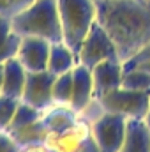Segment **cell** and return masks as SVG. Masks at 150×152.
<instances>
[{
  "label": "cell",
  "instance_id": "cell-24",
  "mask_svg": "<svg viewBox=\"0 0 150 152\" xmlns=\"http://www.w3.org/2000/svg\"><path fill=\"white\" fill-rule=\"evenodd\" d=\"M145 60H150V41L131 58V60H127L125 64H124V67L127 69V67H134V66H138L140 62H145Z\"/></svg>",
  "mask_w": 150,
  "mask_h": 152
},
{
  "label": "cell",
  "instance_id": "cell-3",
  "mask_svg": "<svg viewBox=\"0 0 150 152\" xmlns=\"http://www.w3.org/2000/svg\"><path fill=\"white\" fill-rule=\"evenodd\" d=\"M62 25V41L78 55L83 39L97 20L95 0H57Z\"/></svg>",
  "mask_w": 150,
  "mask_h": 152
},
{
  "label": "cell",
  "instance_id": "cell-6",
  "mask_svg": "<svg viewBox=\"0 0 150 152\" xmlns=\"http://www.w3.org/2000/svg\"><path fill=\"white\" fill-rule=\"evenodd\" d=\"M44 145L51 152H101L94 140L90 122L83 118L62 133H50Z\"/></svg>",
  "mask_w": 150,
  "mask_h": 152
},
{
  "label": "cell",
  "instance_id": "cell-10",
  "mask_svg": "<svg viewBox=\"0 0 150 152\" xmlns=\"http://www.w3.org/2000/svg\"><path fill=\"white\" fill-rule=\"evenodd\" d=\"M94 103H95V96H94L92 69L78 62L73 67V97L69 106L76 113L81 115Z\"/></svg>",
  "mask_w": 150,
  "mask_h": 152
},
{
  "label": "cell",
  "instance_id": "cell-1",
  "mask_svg": "<svg viewBox=\"0 0 150 152\" xmlns=\"http://www.w3.org/2000/svg\"><path fill=\"white\" fill-rule=\"evenodd\" d=\"M95 9L97 21L117 44L122 64L150 41V7L141 0H95Z\"/></svg>",
  "mask_w": 150,
  "mask_h": 152
},
{
  "label": "cell",
  "instance_id": "cell-4",
  "mask_svg": "<svg viewBox=\"0 0 150 152\" xmlns=\"http://www.w3.org/2000/svg\"><path fill=\"white\" fill-rule=\"evenodd\" d=\"M103 112L118 113L125 118H145L150 110V94L118 87L97 99Z\"/></svg>",
  "mask_w": 150,
  "mask_h": 152
},
{
  "label": "cell",
  "instance_id": "cell-29",
  "mask_svg": "<svg viewBox=\"0 0 150 152\" xmlns=\"http://www.w3.org/2000/svg\"><path fill=\"white\" fill-rule=\"evenodd\" d=\"M141 2H143V4H147V5L150 7V0H141Z\"/></svg>",
  "mask_w": 150,
  "mask_h": 152
},
{
  "label": "cell",
  "instance_id": "cell-25",
  "mask_svg": "<svg viewBox=\"0 0 150 152\" xmlns=\"http://www.w3.org/2000/svg\"><path fill=\"white\" fill-rule=\"evenodd\" d=\"M21 152H51L44 143L39 145H28V147H21Z\"/></svg>",
  "mask_w": 150,
  "mask_h": 152
},
{
  "label": "cell",
  "instance_id": "cell-7",
  "mask_svg": "<svg viewBox=\"0 0 150 152\" xmlns=\"http://www.w3.org/2000/svg\"><path fill=\"white\" fill-rule=\"evenodd\" d=\"M92 134L101 152H120L125 131H127V118L118 113L103 112L92 122Z\"/></svg>",
  "mask_w": 150,
  "mask_h": 152
},
{
  "label": "cell",
  "instance_id": "cell-23",
  "mask_svg": "<svg viewBox=\"0 0 150 152\" xmlns=\"http://www.w3.org/2000/svg\"><path fill=\"white\" fill-rule=\"evenodd\" d=\"M0 152H21V147L7 131H0Z\"/></svg>",
  "mask_w": 150,
  "mask_h": 152
},
{
  "label": "cell",
  "instance_id": "cell-17",
  "mask_svg": "<svg viewBox=\"0 0 150 152\" xmlns=\"http://www.w3.org/2000/svg\"><path fill=\"white\" fill-rule=\"evenodd\" d=\"M20 39L21 37L11 28V20L0 14V66L7 58L16 57Z\"/></svg>",
  "mask_w": 150,
  "mask_h": 152
},
{
  "label": "cell",
  "instance_id": "cell-9",
  "mask_svg": "<svg viewBox=\"0 0 150 152\" xmlns=\"http://www.w3.org/2000/svg\"><path fill=\"white\" fill-rule=\"evenodd\" d=\"M51 41L37 36H23L20 39L16 58L23 64L28 73H37L48 69Z\"/></svg>",
  "mask_w": 150,
  "mask_h": 152
},
{
  "label": "cell",
  "instance_id": "cell-14",
  "mask_svg": "<svg viewBox=\"0 0 150 152\" xmlns=\"http://www.w3.org/2000/svg\"><path fill=\"white\" fill-rule=\"evenodd\" d=\"M76 64H78V55L64 41L51 42L50 58H48V71L50 73L57 76L62 73H67V71H73Z\"/></svg>",
  "mask_w": 150,
  "mask_h": 152
},
{
  "label": "cell",
  "instance_id": "cell-5",
  "mask_svg": "<svg viewBox=\"0 0 150 152\" xmlns=\"http://www.w3.org/2000/svg\"><path fill=\"white\" fill-rule=\"evenodd\" d=\"M104 60H117V62H120V57H118L117 44L113 42L110 34L95 20L92 28L88 30L87 37L83 39V42H81V48L78 51V62L92 69L94 66H97V64H101Z\"/></svg>",
  "mask_w": 150,
  "mask_h": 152
},
{
  "label": "cell",
  "instance_id": "cell-8",
  "mask_svg": "<svg viewBox=\"0 0 150 152\" xmlns=\"http://www.w3.org/2000/svg\"><path fill=\"white\" fill-rule=\"evenodd\" d=\"M53 81H55V75L50 73L48 69L37 71V73H28L21 101L41 112H46L48 108L53 106V96H51Z\"/></svg>",
  "mask_w": 150,
  "mask_h": 152
},
{
  "label": "cell",
  "instance_id": "cell-28",
  "mask_svg": "<svg viewBox=\"0 0 150 152\" xmlns=\"http://www.w3.org/2000/svg\"><path fill=\"white\" fill-rule=\"evenodd\" d=\"M2 85H4V69L0 66V94H2Z\"/></svg>",
  "mask_w": 150,
  "mask_h": 152
},
{
  "label": "cell",
  "instance_id": "cell-18",
  "mask_svg": "<svg viewBox=\"0 0 150 152\" xmlns=\"http://www.w3.org/2000/svg\"><path fill=\"white\" fill-rule=\"evenodd\" d=\"M51 96H53V104H62V106H69L71 104V97H73V71H67V73L55 76Z\"/></svg>",
  "mask_w": 150,
  "mask_h": 152
},
{
  "label": "cell",
  "instance_id": "cell-15",
  "mask_svg": "<svg viewBox=\"0 0 150 152\" xmlns=\"http://www.w3.org/2000/svg\"><path fill=\"white\" fill-rule=\"evenodd\" d=\"M42 120L50 133H62L79 120V113H76L71 106L53 104L51 108L42 112Z\"/></svg>",
  "mask_w": 150,
  "mask_h": 152
},
{
  "label": "cell",
  "instance_id": "cell-12",
  "mask_svg": "<svg viewBox=\"0 0 150 152\" xmlns=\"http://www.w3.org/2000/svg\"><path fill=\"white\" fill-rule=\"evenodd\" d=\"M2 69H4L2 94L11 96V97H16V99H21L23 90H25V83H27V75H28V71L23 67V64H21L16 57L7 58V60L2 64Z\"/></svg>",
  "mask_w": 150,
  "mask_h": 152
},
{
  "label": "cell",
  "instance_id": "cell-11",
  "mask_svg": "<svg viewBox=\"0 0 150 152\" xmlns=\"http://www.w3.org/2000/svg\"><path fill=\"white\" fill-rule=\"evenodd\" d=\"M124 78V64L117 60H104L92 67V80H94V96L95 101L104 94L122 87Z\"/></svg>",
  "mask_w": 150,
  "mask_h": 152
},
{
  "label": "cell",
  "instance_id": "cell-19",
  "mask_svg": "<svg viewBox=\"0 0 150 152\" xmlns=\"http://www.w3.org/2000/svg\"><path fill=\"white\" fill-rule=\"evenodd\" d=\"M122 87L136 92H147L150 94V73L140 69V67H124V78H122Z\"/></svg>",
  "mask_w": 150,
  "mask_h": 152
},
{
  "label": "cell",
  "instance_id": "cell-26",
  "mask_svg": "<svg viewBox=\"0 0 150 152\" xmlns=\"http://www.w3.org/2000/svg\"><path fill=\"white\" fill-rule=\"evenodd\" d=\"M134 67H140V69H143V71H147L150 73V60H145V62H140L138 66H134ZM129 69V67H127Z\"/></svg>",
  "mask_w": 150,
  "mask_h": 152
},
{
  "label": "cell",
  "instance_id": "cell-20",
  "mask_svg": "<svg viewBox=\"0 0 150 152\" xmlns=\"http://www.w3.org/2000/svg\"><path fill=\"white\" fill-rule=\"evenodd\" d=\"M41 117H42V112H41V110L30 106V104H27V103H23V101H20V104H18V108H16V112H14V117H12L9 127H7V133L12 131V129L21 127V126H25V124H30V122L41 118Z\"/></svg>",
  "mask_w": 150,
  "mask_h": 152
},
{
  "label": "cell",
  "instance_id": "cell-2",
  "mask_svg": "<svg viewBox=\"0 0 150 152\" xmlns=\"http://www.w3.org/2000/svg\"><path fill=\"white\" fill-rule=\"evenodd\" d=\"M11 20V28L20 36H37L51 42L62 41V25L57 0H36Z\"/></svg>",
  "mask_w": 150,
  "mask_h": 152
},
{
  "label": "cell",
  "instance_id": "cell-22",
  "mask_svg": "<svg viewBox=\"0 0 150 152\" xmlns=\"http://www.w3.org/2000/svg\"><path fill=\"white\" fill-rule=\"evenodd\" d=\"M36 0H0V14L5 18H12L16 12L34 4Z\"/></svg>",
  "mask_w": 150,
  "mask_h": 152
},
{
  "label": "cell",
  "instance_id": "cell-21",
  "mask_svg": "<svg viewBox=\"0 0 150 152\" xmlns=\"http://www.w3.org/2000/svg\"><path fill=\"white\" fill-rule=\"evenodd\" d=\"M21 99H16V97H11V96H5V94H0V131H7L14 112L18 108Z\"/></svg>",
  "mask_w": 150,
  "mask_h": 152
},
{
  "label": "cell",
  "instance_id": "cell-27",
  "mask_svg": "<svg viewBox=\"0 0 150 152\" xmlns=\"http://www.w3.org/2000/svg\"><path fill=\"white\" fill-rule=\"evenodd\" d=\"M143 122L147 124V127H149V129H150V110H149V112H147V115H145V118H143Z\"/></svg>",
  "mask_w": 150,
  "mask_h": 152
},
{
  "label": "cell",
  "instance_id": "cell-13",
  "mask_svg": "<svg viewBox=\"0 0 150 152\" xmlns=\"http://www.w3.org/2000/svg\"><path fill=\"white\" fill-rule=\"evenodd\" d=\"M120 152H150V129L143 118H127V131Z\"/></svg>",
  "mask_w": 150,
  "mask_h": 152
},
{
  "label": "cell",
  "instance_id": "cell-16",
  "mask_svg": "<svg viewBox=\"0 0 150 152\" xmlns=\"http://www.w3.org/2000/svg\"><path fill=\"white\" fill-rule=\"evenodd\" d=\"M9 134L12 136V140L20 145V147H28V145H39V143H46V138L50 134V129L46 127L42 117L30 122V124H25L18 129H12L9 131Z\"/></svg>",
  "mask_w": 150,
  "mask_h": 152
}]
</instances>
